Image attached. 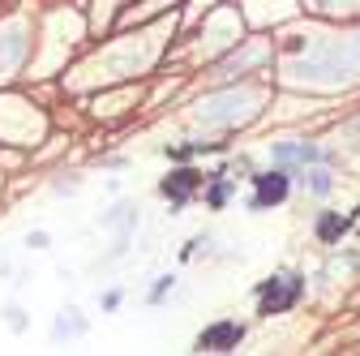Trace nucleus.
<instances>
[{"mask_svg": "<svg viewBox=\"0 0 360 356\" xmlns=\"http://www.w3.org/2000/svg\"><path fill=\"white\" fill-rule=\"evenodd\" d=\"M304 292V279L300 275H275V279H266L262 284V314H283V309H292Z\"/></svg>", "mask_w": 360, "mask_h": 356, "instance_id": "1", "label": "nucleus"}, {"mask_svg": "<svg viewBox=\"0 0 360 356\" xmlns=\"http://www.w3.org/2000/svg\"><path fill=\"white\" fill-rule=\"evenodd\" d=\"M283 198H288V172H262L257 176V198H253V206L266 210V206H279Z\"/></svg>", "mask_w": 360, "mask_h": 356, "instance_id": "2", "label": "nucleus"}, {"mask_svg": "<svg viewBox=\"0 0 360 356\" xmlns=\"http://www.w3.org/2000/svg\"><path fill=\"white\" fill-rule=\"evenodd\" d=\"M240 335H245V331H240L236 322H219V326H210V331L198 335V348H202V352H228V348L240 343Z\"/></svg>", "mask_w": 360, "mask_h": 356, "instance_id": "3", "label": "nucleus"}, {"mask_svg": "<svg viewBox=\"0 0 360 356\" xmlns=\"http://www.w3.org/2000/svg\"><path fill=\"white\" fill-rule=\"evenodd\" d=\"M202 181V176L198 172H176V176H167V181H163V198H172V202H180V198H185L193 185Z\"/></svg>", "mask_w": 360, "mask_h": 356, "instance_id": "4", "label": "nucleus"}, {"mask_svg": "<svg viewBox=\"0 0 360 356\" xmlns=\"http://www.w3.org/2000/svg\"><path fill=\"white\" fill-rule=\"evenodd\" d=\"M275 159H279V163H292V159H296V163H313V159H322V151H318V146H279Z\"/></svg>", "mask_w": 360, "mask_h": 356, "instance_id": "5", "label": "nucleus"}, {"mask_svg": "<svg viewBox=\"0 0 360 356\" xmlns=\"http://www.w3.org/2000/svg\"><path fill=\"white\" fill-rule=\"evenodd\" d=\"M343 228H347V219H343V215H322V224H318L322 241H335V236H339Z\"/></svg>", "mask_w": 360, "mask_h": 356, "instance_id": "6", "label": "nucleus"}, {"mask_svg": "<svg viewBox=\"0 0 360 356\" xmlns=\"http://www.w3.org/2000/svg\"><path fill=\"white\" fill-rule=\"evenodd\" d=\"M309 189H313V193H326V189H330V176H326L322 167H313V172H309Z\"/></svg>", "mask_w": 360, "mask_h": 356, "instance_id": "7", "label": "nucleus"}]
</instances>
